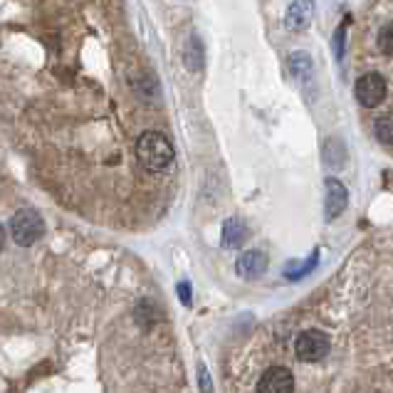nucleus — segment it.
I'll use <instances>...</instances> for the list:
<instances>
[{"instance_id":"nucleus-1","label":"nucleus","mask_w":393,"mask_h":393,"mask_svg":"<svg viewBox=\"0 0 393 393\" xmlns=\"http://www.w3.org/2000/svg\"><path fill=\"white\" fill-rule=\"evenodd\" d=\"M137 158L146 171L158 173L171 166L173 146L161 131H144L137 142Z\"/></svg>"},{"instance_id":"nucleus-2","label":"nucleus","mask_w":393,"mask_h":393,"mask_svg":"<svg viewBox=\"0 0 393 393\" xmlns=\"http://www.w3.org/2000/svg\"><path fill=\"white\" fill-rule=\"evenodd\" d=\"M11 235L18 245L30 247L45 235V223L35 208H23L11 218Z\"/></svg>"},{"instance_id":"nucleus-3","label":"nucleus","mask_w":393,"mask_h":393,"mask_svg":"<svg viewBox=\"0 0 393 393\" xmlns=\"http://www.w3.org/2000/svg\"><path fill=\"white\" fill-rule=\"evenodd\" d=\"M329 349H332V342H329V334H324L322 329H307L294 342V354L304 363L322 361L329 354Z\"/></svg>"},{"instance_id":"nucleus-4","label":"nucleus","mask_w":393,"mask_h":393,"mask_svg":"<svg viewBox=\"0 0 393 393\" xmlns=\"http://www.w3.org/2000/svg\"><path fill=\"white\" fill-rule=\"evenodd\" d=\"M354 92H356V101L363 109H376L386 99V80L378 72H366L363 77H358Z\"/></svg>"},{"instance_id":"nucleus-5","label":"nucleus","mask_w":393,"mask_h":393,"mask_svg":"<svg viewBox=\"0 0 393 393\" xmlns=\"http://www.w3.org/2000/svg\"><path fill=\"white\" fill-rule=\"evenodd\" d=\"M294 376L285 366H270L257 381V393H292Z\"/></svg>"},{"instance_id":"nucleus-6","label":"nucleus","mask_w":393,"mask_h":393,"mask_svg":"<svg viewBox=\"0 0 393 393\" xmlns=\"http://www.w3.org/2000/svg\"><path fill=\"white\" fill-rule=\"evenodd\" d=\"M349 206V193L344 188L342 181L337 178H327V203H324V211H327V220H334L337 216H342Z\"/></svg>"},{"instance_id":"nucleus-7","label":"nucleus","mask_w":393,"mask_h":393,"mask_svg":"<svg viewBox=\"0 0 393 393\" xmlns=\"http://www.w3.org/2000/svg\"><path fill=\"white\" fill-rule=\"evenodd\" d=\"M265 270H268V255L260 252V250L245 252V255H240L237 257V262H235V273L245 280L260 277V275H265Z\"/></svg>"},{"instance_id":"nucleus-8","label":"nucleus","mask_w":393,"mask_h":393,"mask_svg":"<svg viewBox=\"0 0 393 393\" xmlns=\"http://www.w3.org/2000/svg\"><path fill=\"white\" fill-rule=\"evenodd\" d=\"M312 11L314 6L312 3H307V0H302V3H292V6L287 8V27L294 32L304 30V27L309 25V20H312Z\"/></svg>"},{"instance_id":"nucleus-9","label":"nucleus","mask_w":393,"mask_h":393,"mask_svg":"<svg viewBox=\"0 0 393 393\" xmlns=\"http://www.w3.org/2000/svg\"><path fill=\"white\" fill-rule=\"evenodd\" d=\"M245 237H247L245 223L240 218H227L225 225H223V237H220L223 247H230V250L232 247H240L245 242Z\"/></svg>"},{"instance_id":"nucleus-10","label":"nucleus","mask_w":393,"mask_h":393,"mask_svg":"<svg viewBox=\"0 0 393 393\" xmlns=\"http://www.w3.org/2000/svg\"><path fill=\"white\" fill-rule=\"evenodd\" d=\"M324 161H327V166L334 168V171L344 168V163H347V146H344L342 139H329V142L324 144Z\"/></svg>"},{"instance_id":"nucleus-11","label":"nucleus","mask_w":393,"mask_h":393,"mask_svg":"<svg viewBox=\"0 0 393 393\" xmlns=\"http://www.w3.org/2000/svg\"><path fill=\"white\" fill-rule=\"evenodd\" d=\"M186 65L191 72H198L203 67V42L198 35H191L186 42Z\"/></svg>"},{"instance_id":"nucleus-12","label":"nucleus","mask_w":393,"mask_h":393,"mask_svg":"<svg viewBox=\"0 0 393 393\" xmlns=\"http://www.w3.org/2000/svg\"><path fill=\"white\" fill-rule=\"evenodd\" d=\"M137 322L142 324L144 329H151L154 324L158 322V307L151 299H142V302L137 304Z\"/></svg>"},{"instance_id":"nucleus-13","label":"nucleus","mask_w":393,"mask_h":393,"mask_svg":"<svg viewBox=\"0 0 393 393\" xmlns=\"http://www.w3.org/2000/svg\"><path fill=\"white\" fill-rule=\"evenodd\" d=\"M289 65H292V72H294V75L302 77L304 72H307V75H312V62H309V55H307V52H294L292 60H289Z\"/></svg>"},{"instance_id":"nucleus-14","label":"nucleus","mask_w":393,"mask_h":393,"mask_svg":"<svg viewBox=\"0 0 393 393\" xmlns=\"http://www.w3.org/2000/svg\"><path fill=\"white\" fill-rule=\"evenodd\" d=\"M376 137L378 142L383 144V146H391L393 142V131H391V116H381V119L376 121Z\"/></svg>"},{"instance_id":"nucleus-15","label":"nucleus","mask_w":393,"mask_h":393,"mask_svg":"<svg viewBox=\"0 0 393 393\" xmlns=\"http://www.w3.org/2000/svg\"><path fill=\"white\" fill-rule=\"evenodd\" d=\"M378 47H381V52L386 57H393V25H391V23H386V25L381 27V35H378Z\"/></svg>"},{"instance_id":"nucleus-16","label":"nucleus","mask_w":393,"mask_h":393,"mask_svg":"<svg viewBox=\"0 0 393 393\" xmlns=\"http://www.w3.org/2000/svg\"><path fill=\"white\" fill-rule=\"evenodd\" d=\"M198 383L203 386V393H213V388H211V376H208V368H206V366H198Z\"/></svg>"},{"instance_id":"nucleus-17","label":"nucleus","mask_w":393,"mask_h":393,"mask_svg":"<svg viewBox=\"0 0 393 393\" xmlns=\"http://www.w3.org/2000/svg\"><path fill=\"white\" fill-rule=\"evenodd\" d=\"M178 297H181V302L188 307V304H191V285H188V282L178 285Z\"/></svg>"},{"instance_id":"nucleus-18","label":"nucleus","mask_w":393,"mask_h":393,"mask_svg":"<svg viewBox=\"0 0 393 393\" xmlns=\"http://www.w3.org/2000/svg\"><path fill=\"white\" fill-rule=\"evenodd\" d=\"M3 245H6V235H3V227H0V250H3Z\"/></svg>"}]
</instances>
